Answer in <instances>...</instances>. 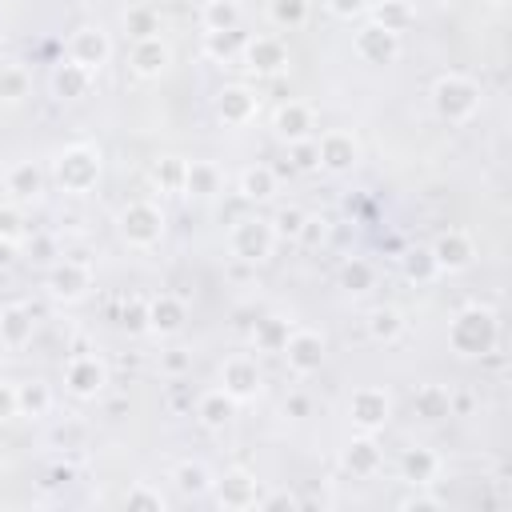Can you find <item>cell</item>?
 <instances>
[{
    "instance_id": "3957f363",
    "label": "cell",
    "mask_w": 512,
    "mask_h": 512,
    "mask_svg": "<svg viewBox=\"0 0 512 512\" xmlns=\"http://www.w3.org/2000/svg\"><path fill=\"white\" fill-rule=\"evenodd\" d=\"M52 176L64 192H88L100 180V148L92 144H68L52 160Z\"/></svg>"
},
{
    "instance_id": "f6af8a7d",
    "label": "cell",
    "mask_w": 512,
    "mask_h": 512,
    "mask_svg": "<svg viewBox=\"0 0 512 512\" xmlns=\"http://www.w3.org/2000/svg\"><path fill=\"white\" fill-rule=\"evenodd\" d=\"M20 236H24V216H20V208H12V204L0 200V244H16Z\"/></svg>"
},
{
    "instance_id": "4fadbf2b",
    "label": "cell",
    "mask_w": 512,
    "mask_h": 512,
    "mask_svg": "<svg viewBox=\"0 0 512 512\" xmlns=\"http://www.w3.org/2000/svg\"><path fill=\"white\" fill-rule=\"evenodd\" d=\"M316 156H320V168H328V172H348V168L360 160V144H356L352 132L328 128V132H320V140H316Z\"/></svg>"
},
{
    "instance_id": "9c48e42d",
    "label": "cell",
    "mask_w": 512,
    "mask_h": 512,
    "mask_svg": "<svg viewBox=\"0 0 512 512\" xmlns=\"http://www.w3.org/2000/svg\"><path fill=\"white\" fill-rule=\"evenodd\" d=\"M104 384H108V368H104V360H100V356L80 352V356H72V360H68V368H64V388H68L72 396L92 400V396H100V392H104Z\"/></svg>"
},
{
    "instance_id": "7dc6e473",
    "label": "cell",
    "mask_w": 512,
    "mask_h": 512,
    "mask_svg": "<svg viewBox=\"0 0 512 512\" xmlns=\"http://www.w3.org/2000/svg\"><path fill=\"white\" fill-rule=\"evenodd\" d=\"M288 152H292V168H300V172H312V168H320V156H316V140H296V144H288Z\"/></svg>"
},
{
    "instance_id": "f5cc1de1",
    "label": "cell",
    "mask_w": 512,
    "mask_h": 512,
    "mask_svg": "<svg viewBox=\"0 0 512 512\" xmlns=\"http://www.w3.org/2000/svg\"><path fill=\"white\" fill-rule=\"evenodd\" d=\"M400 508H444V500H440V496L420 492V484H416V492H412V496H400Z\"/></svg>"
},
{
    "instance_id": "e0dca14e",
    "label": "cell",
    "mask_w": 512,
    "mask_h": 512,
    "mask_svg": "<svg viewBox=\"0 0 512 512\" xmlns=\"http://www.w3.org/2000/svg\"><path fill=\"white\" fill-rule=\"evenodd\" d=\"M184 320H188V304H184L180 296L160 292V296L148 300V332H156V336H176V332L184 328Z\"/></svg>"
},
{
    "instance_id": "7bdbcfd3",
    "label": "cell",
    "mask_w": 512,
    "mask_h": 512,
    "mask_svg": "<svg viewBox=\"0 0 512 512\" xmlns=\"http://www.w3.org/2000/svg\"><path fill=\"white\" fill-rule=\"evenodd\" d=\"M120 328L124 332H148V300H140V296H132V300H124V308H120Z\"/></svg>"
},
{
    "instance_id": "4dcf8cb0",
    "label": "cell",
    "mask_w": 512,
    "mask_h": 512,
    "mask_svg": "<svg viewBox=\"0 0 512 512\" xmlns=\"http://www.w3.org/2000/svg\"><path fill=\"white\" fill-rule=\"evenodd\" d=\"M288 336H292V320H284V316H264V320H256V328H252V344H256L260 352H284Z\"/></svg>"
},
{
    "instance_id": "ffe728a7",
    "label": "cell",
    "mask_w": 512,
    "mask_h": 512,
    "mask_svg": "<svg viewBox=\"0 0 512 512\" xmlns=\"http://www.w3.org/2000/svg\"><path fill=\"white\" fill-rule=\"evenodd\" d=\"M340 464L352 472V476H376V468H380V444L372 440V432H360V436H352L348 444H344V452H340Z\"/></svg>"
},
{
    "instance_id": "681fc988",
    "label": "cell",
    "mask_w": 512,
    "mask_h": 512,
    "mask_svg": "<svg viewBox=\"0 0 512 512\" xmlns=\"http://www.w3.org/2000/svg\"><path fill=\"white\" fill-rule=\"evenodd\" d=\"M324 4H328V12L336 20H356V16L368 12V0H324Z\"/></svg>"
},
{
    "instance_id": "d6986e66",
    "label": "cell",
    "mask_w": 512,
    "mask_h": 512,
    "mask_svg": "<svg viewBox=\"0 0 512 512\" xmlns=\"http://www.w3.org/2000/svg\"><path fill=\"white\" fill-rule=\"evenodd\" d=\"M128 64H132V72H136V76L152 80V76H160V72L172 64V48H168L160 36L132 40V56H128Z\"/></svg>"
},
{
    "instance_id": "44dd1931",
    "label": "cell",
    "mask_w": 512,
    "mask_h": 512,
    "mask_svg": "<svg viewBox=\"0 0 512 512\" xmlns=\"http://www.w3.org/2000/svg\"><path fill=\"white\" fill-rule=\"evenodd\" d=\"M216 112H220L224 124H248L256 116V92L244 88V84H228L216 96Z\"/></svg>"
},
{
    "instance_id": "7402d4cb",
    "label": "cell",
    "mask_w": 512,
    "mask_h": 512,
    "mask_svg": "<svg viewBox=\"0 0 512 512\" xmlns=\"http://www.w3.org/2000/svg\"><path fill=\"white\" fill-rule=\"evenodd\" d=\"M412 412L424 424H440V420L452 416V392L444 384H420L416 396H412Z\"/></svg>"
},
{
    "instance_id": "bcb514c9",
    "label": "cell",
    "mask_w": 512,
    "mask_h": 512,
    "mask_svg": "<svg viewBox=\"0 0 512 512\" xmlns=\"http://www.w3.org/2000/svg\"><path fill=\"white\" fill-rule=\"evenodd\" d=\"M304 216H308V212H300V208H280V212H276V220H272V232H276V240H280V236H284V240H288V236L296 240V232H300Z\"/></svg>"
},
{
    "instance_id": "1f68e13d",
    "label": "cell",
    "mask_w": 512,
    "mask_h": 512,
    "mask_svg": "<svg viewBox=\"0 0 512 512\" xmlns=\"http://www.w3.org/2000/svg\"><path fill=\"white\" fill-rule=\"evenodd\" d=\"M400 332H404V316H400V308L380 304V308L368 312V336H372L376 344H392V340H400Z\"/></svg>"
},
{
    "instance_id": "f546056e",
    "label": "cell",
    "mask_w": 512,
    "mask_h": 512,
    "mask_svg": "<svg viewBox=\"0 0 512 512\" xmlns=\"http://www.w3.org/2000/svg\"><path fill=\"white\" fill-rule=\"evenodd\" d=\"M240 196L252 200V204H264L276 196V172L268 164H252L240 172Z\"/></svg>"
},
{
    "instance_id": "8992f818",
    "label": "cell",
    "mask_w": 512,
    "mask_h": 512,
    "mask_svg": "<svg viewBox=\"0 0 512 512\" xmlns=\"http://www.w3.org/2000/svg\"><path fill=\"white\" fill-rule=\"evenodd\" d=\"M348 416H352V424H356L360 432H380V428L388 424V416H392V400H388L384 388L364 384V388H356V392L348 396Z\"/></svg>"
},
{
    "instance_id": "ee69618b",
    "label": "cell",
    "mask_w": 512,
    "mask_h": 512,
    "mask_svg": "<svg viewBox=\"0 0 512 512\" xmlns=\"http://www.w3.org/2000/svg\"><path fill=\"white\" fill-rule=\"evenodd\" d=\"M124 504H128V508H152V512H160V508H164V496H160V488H152L148 480H136V484L124 492Z\"/></svg>"
},
{
    "instance_id": "6f0895ef",
    "label": "cell",
    "mask_w": 512,
    "mask_h": 512,
    "mask_svg": "<svg viewBox=\"0 0 512 512\" xmlns=\"http://www.w3.org/2000/svg\"><path fill=\"white\" fill-rule=\"evenodd\" d=\"M492 4H496V8H504V4H508V0H492Z\"/></svg>"
},
{
    "instance_id": "d590c367",
    "label": "cell",
    "mask_w": 512,
    "mask_h": 512,
    "mask_svg": "<svg viewBox=\"0 0 512 512\" xmlns=\"http://www.w3.org/2000/svg\"><path fill=\"white\" fill-rule=\"evenodd\" d=\"M124 28H128L132 40H148V36H160V16L148 4H132L124 12Z\"/></svg>"
},
{
    "instance_id": "c3c4849f",
    "label": "cell",
    "mask_w": 512,
    "mask_h": 512,
    "mask_svg": "<svg viewBox=\"0 0 512 512\" xmlns=\"http://www.w3.org/2000/svg\"><path fill=\"white\" fill-rule=\"evenodd\" d=\"M324 236H328V220H324V216H304L296 240H300V244H320Z\"/></svg>"
},
{
    "instance_id": "d4e9b609",
    "label": "cell",
    "mask_w": 512,
    "mask_h": 512,
    "mask_svg": "<svg viewBox=\"0 0 512 512\" xmlns=\"http://www.w3.org/2000/svg\"><path fill=\"white\" fill-rule=\"evenodd\" d=\"M32 340V312L24 304H4L0 308V344L24 348Z\"/></svg>"
},
{
    "instance_id": "277c9868",
    "label": "cell",
    "mask_w": 512,
    "mask_h": 512,
    "mask_svg": "<svg viewBox=\"0 0 512 512\" xmlns=\"http://www.w3.org/2000/svg\"><path fill=\"white\" fill-rule=\"evenodd\" d=\"M116 228H120V236H124L132 248H152V244H160V236H164V212H160L152 200H132V204L120 208Z\"/></svg>"
},
{
    "instance_id": "4316f807",
    "label": "cell",
    "mask_w": 512,
    "mask_h": 512,
    "mask_svg": "<svg viewBox=\"0 0 512 512\" xmlns=\"http://www.w3.org/2000/svg\"><path fill=\"white\" fill-rule=\"evenodd\" d=\"M220 168L212 160H188V172H184V192L196 196V200H208L220 192Z\"/></svg>"
},
{
    "instance_id": "e575fe53",
    "label": "cell",
    "mask_w": 512,
    "mask_h": 512,
    "mask_svg": "<svg viewBox=\"0 0 512 512\" xmlns=\"http://www.w3.org/2000/svg\"><path fill=\"white\" fill-rule=\"evenodd\" d=\"M244 32L240 28H224V32H204V52L212 60H232L236 52H244Z\"/></svg>"
},
{
    "instance_id": "83f0119b",
    "label": "cell",
    "mask_w": 512,
    "mask_h": 512,
    "mask_svg": "<svg viewBox=\"0 0 512 512\" xmlns=\"http://www.w3.org/2000/svg\"><path fill=\"white\" fill-rule=\"evenodd\" d=\"M16 412L28 420H40L52 412V388L44 380H24L16 384Z\"/></svg>"
},
{
    "instance_id": "db71d44e",
    "label": "cell",
    "mask_w": 512,
    "mask_h": 512,
    "mask_svg": "<svg viewBox=\"0 0 512 512\" xmlns=\"http://www.w3.org/2000/svg\"><path fill=\"white\" fill-rule=\"evenodd\" d=\"M12 416H20L16 412V384L0 380V420H12Z\"/></svg>"
},
{
    "instance_id": "b9f144b4",
    "label": "cell",
    "mask_w": 512,
    "mask_h": 512,
    "mask_svg": "<svg viewBox=\"0 0 512 512\" xmlns=\"http://www.w3.org/2000/svg\"><path fill=\"white\" fill-rule=\"evenodd\" d=\"M404 276L416 280V284L432 280V276H436V260H432V252H428V248H412V252L404 256Z\"/></svg>"
},
{
    "instance_id": "5bb4252c",
    "label": "cell",
    "mask_w": 512,
    "mask_h": 512,
    "mask_svg": "<svg viewBox=\"0 0 512 512\" xmlns=\"http://www.w3.org/2000/svg\"><path fill=\"white\" fill-rule=\"evenodd\" d=\"M212 492H216V504L220 508H256V496H260V484H256V476L252 472H244V468H232V472H224L220 480H212Z\"/></svg>"
},
{
    "instance_id": "52a82bcc",
    "label": "cell",
    "mask_w": 512,
    "mask_h": 512,
    "mask_svg": "<svg viewBox=\"0 0 512 512\" xmlns=\"http://www.w3.org/2000/svg\"><path fill=\"white\" fill-rule=\"evenodd\" d=\"M68 60L72 64H80V68H88L92 76L112 60V40H108V32L104 28H96V24H88V28H76L72 32V40H68Z\"/></svg>"
},
{
    "instance_id": "11a10c76",
    "label": "cell",
    "mask_w": 512,
    "mask_h": 512,
    "mask_svg": "<svg viewBox=\"0 0 512 512\" xmlns=\"http://www.w3.org/2000/svg\"><path fill=\"white\" fill-rule=\"evenodd\" d=\"M308 408H312V404H308L304 392H292V396L284 400V416H296V420H300V416H308Z\"/></svg>"
},
{
    "instance_id": "ba28073f",
    "label": "cell",
    "mask_w": 512,
    "mask_h": 512,
    "mask_svg": "<svg viewBox=\"0 0 512 512\" xmlns=\"http://www.w3.org/2000/svg\"><path fill=\"white\" fill-rule=\"evenodd\" d=\"M280 356L288 360V368L296 376H312V372L324 368V336L312 332V328H292V336H288Z\"/></svg>"
},
{
    "instance_id": "8d00e7d4",
    "label": "cell",
    "mask_w": 512,
    "mask_h": 512,
    "mask_svg": "<svg viewBox=\"0 0 512 512\" xmlns=\"http://www.w3.org/2000/svg\"><path fill=\"white\" fill-rule=\"evenodd\" d=\"M376 284V268L368 264V260H360V256H352V260H344L340 264V288H348V292H368Z\"/></svg>"
},
{
    "instance_id": "2e32d148",
    "label": "cell",
    "mask_w": 512,
    "mask_h": 512,
    "mask_svg": "<svg viewBox=\"0 0 512 512\" xmlns=\"http://www.w3.org/2000/svg\"><path fill=\"white\" fill-rule=\"evenodd\" d=\"M244 64L260 76H276L288 64V48L280 36H252L244 40Z\"/></svg>"
},
{
    "instance_id": "7a4b0ae2",
    "label": "cell",
    "mask_w": 512,
    "mask_h": 512,
    "mask_svg": "<svg viewBox=\"0 0 512 512\" xmlns=\"http://www.w3.org/2000/svg\"><path fill=\"white\" fill-rule=\"evenodd\" d=\"M432 108H436L440 120L460 124V120L476 116V108H480V84L468 80V76H460V72H448V76H440L432 84Z\"/></svg>"
},
{
    "instance_id": "d6a6232c",
    "label": "cell",
    "mask_w": 512,
    "mask_h": 512,
    "mask_svg": "<svg viewBox=\"0 0 512 512\" xmlns=\"http://www.w3.org/2000/svg\"><path fill=\"white\" fill-rule=\"evenodd\" d=\"M372 20H376L380 28H388V32L400 36V32L416 20V12H412L408 0H376V4H372Z\"/></svg>"
},
{
    "instance_id": "5b68a950",
    "label": "cell",
    "mask_w": 512,
    "mask_h": 512,
    "mask_svg": "<svg viewBox=\"0 0 512 512\" xmlns=\"http://www.w3.org/2000/svg\"><path fill=\"white\" fill-rule=\"evenodd\" d=\"M272 244H276V232H272V220L264 216H244L236 228H232V256L240 264H260L272 256Z\"/></svg>"
},
{
    "instance_id": "ac0fdd59",
    "label": "cell",
    "mask_w": 512,
    "mask_h": 512,
    "mask_svg": "<svg viewBox=\"0 0 512 512\" xmlns=\"http://www.w3.org/2000/svg\"><path fill=\"white\" fill-rule=\"evenodd\" d=\"M272 128H276V136H280L284 144H296V140H312L316 116H312V108H308V104H300V100H288V104H280V108H276V120H272Z\"/></svg>"
},
{
    "instance_id": "f1b7e54d",
    "label": "cell",
    "mask_w": 512,
    "mask_h": 512,
    "mask_svg": "<svg viewBox=\"0 0 512 512\" xmlns=\"http://www.w3.org/2000/svg\"><path fill=\"white\" fill-rule=\"evenodd\" d=\"M196 416H200L204 428H224V424L236 416V400H232L224 388H212V392H204V396L196 400Z\"/></svg>"
},
{
    "instance_id": "9a60e30c",
    "label": "cell",
    "mask_w": 512,
    "mask_h": 512,
    "mask_svg": "<svg viewBox=\"0 0 512 512\" xmlns=\"http://www.w3.org/2000/svg\"><path fill=\"white\" fill-rule=\"evenodd\" d=\"M428 252H432V260H436V272H464V268L476 260V248H472V240H468L460 228L436 236V244H432Z\"/></svg>"
},
{
    "instance_id": "816d5d0a",
    "label": "cell",
    "mask_w": 512,
    "mask_h": 512,
    "mask_svg": "<svg viewBox=\"0 0 512 512\" xmlns=\"http://www.w3.org/2000/svg\"><path fill=\"white\" fill-rule=\"evenodd\" d=\"M300 500L292 496V492H268V496H256V508H264V512H272V508H296Z\"/></svg>"
},
{
    "instance_id": "60d3db41",
    "label": "cell",
    "mask_w": 512,
    "mask_h": 512,
    "mask_svg": "<svg viewBox=\"0 0 512 512\" xmlns=\"http://www.w3.org/2000/svg\"><path fill=\"white\" fill-rule=\"evenodd\" d=\"M224 28H240V8L232 0H208L204 4V32H224Z\"/></svg>"
},
{
    "instance_id": "cb8c5ba5",
    "label": "cell",
    "mask_w": 512,
    "mask_h": 512,
    "mask_svg": "<svg viewBox=\"0 0 512 512\" xmlns=\"http://www.w3.org/2000/svg\"><path fill=\"white\" fill-rule=\"evenodd\" d=\"M52 92L60 96V100H80V96H88L92 92V72L88 68H80V64H56L52 68Z\"/></svg>"
},
{
    "instance_id": "7c38bea8",
    "label": "cell",
    "mask_w": 512,
    "mask_h": 512,
    "mask_svg": "<svg viewBox=\"0 0 512 512\" xmlns=\"http://www.w3.org/2000/svg\"><path fill=\"white\" fill-rule=\"evenodd\" d=\"M220 388L240 404V400H252L256 392H260V364L252 360V356H244V352H236V356H228L224 364H220Z\"/></svg>"
},
{
    "instance_id": "603a6c76",
    "label": "cell",
    "mask_w": 512,
    "mask_h": 512,
    "mask_svg": "<svg viewBox=\"0 0 512 512\" xmlns=\"http://www.w3.org/2000/svg\"><path fill=\"white\" fill-rule=\"evenodd\" d=\"M400 472H404V480L408 484H432L436 480V472H440V456L432 452V448H424V444H412L404 456H400Z\"/></svg>"
},
{
    "instance_id": "f907efd6",
    "label": "cell",
    "mask_w": 512,
    "mask_h": 512,
    "mask_svg": "<svg viewBox=\"0 0 512 512\" xmlns=\"http://www.w3.org/2000/svg\"><path fill=\"white\" fill-rule=\"evenodd\" d=\"M188 368H192V356H188V352H180V348L164 352V372H168V376H184Z\"/></svg>"
},
{
    "instance_id": "6da1fadb",
    "label": "cell",
    "mask_w": 512,
    "mask_h": 512,
    "mask_svg": "<svg viewBox=\"0 0 512 512\" xmlns=\"http://www.w3.org/2000/svg\"><path fill=\"white\" fill-rule=\"evenodd\" d=\"M496 340H500V320H496L492 308L472 304V308L456 312L452 324H448V344L460 356H484V352L496 348Z\"/></svg>"
},
{
    "instance_id": "9f6ffc18",
    "label": "cell",
    "mask_w": 512,
    "mask_h": 512,
    "mask_svg": "<svg viewBox=\"0 0 512 512\" xmlns=\"http://www.w3.org/2000/svg\"><path fill=\"white\" fill-rule=\"evenodd\" d=\"M48 252H52V240H36V260H48Z\"/></svg>"
},
{
    "instance_id": "ab89813d",
    "label": "cell",
    "mask_w": 512,
    "mask_h": 512,
    "mask_svg": "<svg viewBox=\"0 0 512 512\" xmlns=\"http://www.w3.org/2000/svg\"><path fill=\"white\" fill-rule=\"evenodd\" d=\"M184 172H188V160H180V156H160L152 164V180L164 192H184Z\"/></svg>"
},
{
    "instance_id": "f35d334b",
    "label": "cell",
    "mask_w": 512,
    "mask_h": 512,
    "mask_svg": "<svg viewBox=\"0 0 512 512\" xmlns=\"http://www.w3.org/2000/svg\"><path fill=\"white\" fill-rule=\"evenodd\" d=\"M308 12H312L308 0H272L268 4V16H272L276 28H304L308 24Z\"/></svg>"
},
{
    "instance_id": "74e56055",
    "label": "cell",
    "mask_w": 512,
    "mask_h": 512,
    "mask_svg": "<svg viewBox=\"0 0 512 512\" xmlns=\"http://www.w3.org/2000/svg\"><path fill=\"white\" fill-rule=\"evenodd\" d=\"M32 80L20 64H0V104H20L28 96Z\"/></svg>"
},
{
    "instance_id": "30bf717a",
    "label": "cell",
    "mask_w": 512,
    "mask_h": 512,
    "mask_svg": "<svg viewBox=\"0 0 512 512\" xmlns=\"http://www.w3.org/2000/svg\"><path fill=\"white\" fill-rule=\"evenodd\" d=\"M352 48H356V56H360L364 64H392V60L400 56V36L388 32V28H380L376 20H368L364 28H356Z\"/></svg>"
},
{
    "instance_id": "8fae6325",
    "label": "cell",
    "mask_w": 512,
    "mask_h": 512,
    "mask_svg": "<svg viewBox=\"0 0 512 512\" xmlns=\"http://www.w3.org/2000/svg\"><path fill=\"white\" fill-rule=\"evenodd\" d=\"M88 288H92V272H88L84 260H56L52 264V272H48V296L52 300L76 304Z\"/></svg>"
},
{
    "instance_id": "836d02e7",
    "label": "cell",
    "mask_w": 512,
    "mask_h": 512,
    "mask_svg": "<svg viewBox=\"0 0 512 512\" xmlns=\"http://www.w3.org/2000/svg\"><path fill=\"white\" fill-rule=\"evenodd\" d=\"M172 480H176V488H180L184 496H204V492H212V472H208L200 460H184V464H176Z\"/></svg>"
},
{
    "instance_id": "484cf974",
    "label": "cell",
    "mask_w": 512,
    "mask_h": 512,
    "mask_svg": "<svg viewBox=\"0 0 512 512\" xmlns=\"http://www.w3.org/2000/svg\"><path fill=\"white\" fill-rule=\"evenodd\" d=\"M4 192H12L16 200H36L44 192V172L32 164V160H20L8 168V180H4Z\"/></svg>"
}]
</instances>
